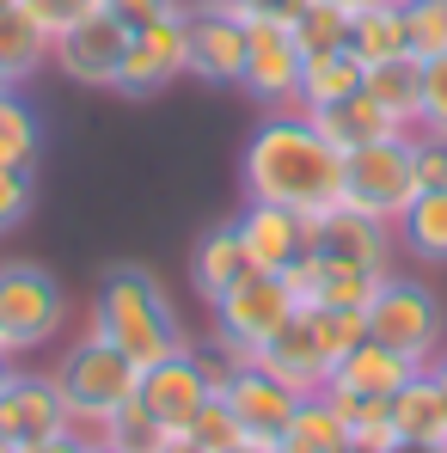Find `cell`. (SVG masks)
<instances>
[{"label":"cell","mask_w":447,"mask_h":453,"mask_svg":"<svg viewBox=\"0 0 447 453\" xmlns=\"http://www.w3.org/2000/svg\"><path fill=\"white\" fill-rule=\"evenodd\" d=\"M239 184L251 203H282L312 221L343 203V153L319 135L306 111H264L239 159Z\"/></svg>","instance_id":"cell-1"},{"label":"cell","mask_w":447,"mask_h":453,"mask_svg":"<svg viewBox=\"0 0 447 453\" xmlns=\"http://www.w3.org/2000/svg\"><path fill=\"white\" fill-rule=\"evenodd\" d=\"M86 331L104 337L111 349H123L142 374L159 368V362H172V356H184V349H197V337L178 319L166 282L153 270H142V264H117V270L98 276L92 306H86Z\"/></svg>","instance_id":"cell-2"},{"label":"cell","mask_w":447,"mask_h":453,"mask_svg":"<svg viewBox=\"0 0 447 453\" xmlns=\"http://www.w3.org/2000/svg\"><path fill=\"white\" fill-rule=\"evenodd\" d=\"M289 312H295V295H289L282 276L245 270L221 301H209V356H215L221 368L258 362V349L289 325Z\"/></svg>","instance_id":"cell-3"},{"label":"cell","mask_w":447,"mask_h":453,"mask_svg":"<svg viewBox=\"0 0 447 453\" xmlns=\"http://www.w3.org/2000/svg\"><path fill=\"white\" fill-rule=\"evenodd\" d=\"M56 380H62V392H68L74 435H80V441H104V417H111L117 404L135 398L142 368H135L123 349H111L104 337L86 331V337H74V343L56 356Z\"/></svg>","instance_id":"cell-4"},{"label":"cell","mask_w":447,"mask_h":453,"mask_svg":"<svg viewBox=\"0 0 447 453\" xmlns=\"http://www.w3.org/2000/svg\"><path fill=\"white\" fill-rule=\"evenodd\" d=\"M362 312H368V337L374 343L405 349L417 368H429V362L447 349V301L423 282V276L392 270V276L374 288V301L362 306Z\"/></svg>","instance_id":"cell-5"},{"label":"cell","mask_w":447,"mask_h":453,"mask_svg":"<svg viewBox=\"0 0 447 453\" xmlns=\"http://www.w3.org/2000/svg\"><path fill=\"white\" fill-rule=\"evenodd\" d=\"M62 331H68L62 282L31 257H0V343H6V356L50 349Z\"/></svg>","instance_id":"cell-6"},{"label":"cell","mask_w":447,"mask_h":453,"mask_svg":"<svg viewBox=\"0 0 447 453\" xmlns=\"http://www.w3.org/2000/svg\"><path fill=\"white\" fill-rule=\"evenodd\" d=\"M343 203L374 221H392L417 203V165H411V135L374 142V148L343 153Z\"/></svg>","instance_id":"cell-7"},{"label":"cell","mask_w":447,"mask_h":453,"mask_svg":"<svg viewBox=\"0 0 447 453\" xmlns=\"http://www.w3.org/2000/svg\"><path fill=\"white\" fill-rule=\"evenodd\" d=\"M123 50H129V25H123L111 6H98V12H86L80 25H68V31L56 37L50 62H56V74L68 80V86H86V92H117Z\"/></svg>","instance_id":"cell-8"},{"label":"cell","mask_w":447,"mask_h":453,"mask_svg":"<svg viewBox=\"0 0 447 453\" xmlns=\"http://www.w3.org/2000/svg\"><path fill=\"white\" fill-rule=\"evenodd\" d=\"M0 435L6 448H37V441H56V435H74V411H68V392L56 368L37 374V368H12L6 392H0Z\"/></svg>","instance_id":"cell-9"},{"label":"cell","mask_w":447,"mask_h":453,"mask_svg":"<svg viewBox=\"0 0 447 453\" xmlns=\"http://www.w3.org/2000/svg\"><path fill=\"white\" fill-rule=\"evenodd\" d=\"M306 251H319L331 264H356L368 276H392L398 270V226L337 203V209H325V215L306 221Z\"/></svg>","instance_id":"cell-10"},{"label":"cell","mask_w":447,"mask_h":453,"mask_svg":"<svg viewBox=\"0 0 447 453\" xmlns=\"http://www.w3.org/2000/svg\"><path fill=\"white\" fill-rule=\"evenodd\" d=\"M203 356H209V349H203ZM209 374H215V392L227 398V411L239 417V429H245L251 441L276 448V435L289 429V417H295L300 392H289V386L270 374L264 362H245V368H221V362L209 356Z\"/></svg>","instance_id":"cell-11"},{"label":"cell","mask_w":447,"mask_h":453,"mask_svg":"<svg viewBox=\"0 0 447 453\" xmlns=\"http://www.w3.org/2000/svg\"><path fill=\"white\" fill-rule=\"evenodd\" d=\"M300 74H306V62L295 50V31L251 19L245 25V80H239V92L264 111H300Z\"/></svg>","instance_id":"cell-12"},{"label":"cell","mask_w":447,"mask_h":453,"mask_svg":"<svg viewBox=\"0 0 447 453\" xmlns=\"http://www.w3.org/2000/svg\"><path fill=\"white\" fill-rule=\"evenodd\" d=\"M135 398L153 411V423H159L166 435H184V429L197 423V411L215 398L209 356H203V349H184V356H172V362L148 368V374H142V386H135Z\"/></svg>","instance_id":"cell-13"},{"label":"cell","mask_w":447,"mask_h":453,"mask_svg":"<svg viewBox=\"0 0 447 453\" xmlns=\"http://www.w3.org/2000/svg\"><path fill=\"white\" fill-rule=\"evenodd\" d=\"M184 19H190V12H184ZM184 19H159V25L129 31L123 74H117V92H123V98H153V92H166L172 80L190 74V37H184Z\"/></svg>","instance_id":"cell-14"},{"label":"cell","mask_w":447,"mask_h":453,"mask_svg":"<svg viewBox=\"0 0 447 453\" xmlns=\"http://www.w3.org/2000/svg\"><path fill=\"white\" fill-rule=\"evenodd\" d=\"M184 37H190V80H203V86L245 80V19L215 12V6H190Z\"/></svg>","instance_id":"cell-15"},{"label":"cell","mask_w":447,"mask_h":453,"mask_svg":"<svg viewBox=\"0 0 447 453\" xmlns=\"http://www.w3.org/2000/svg\"><path fill=\"white\" fill-rule=\"evenodd\" d=\"M233 233H239L251 270H270V276H282L289 264H300V251H306V215L282 209V203H251L245 196V209L233 215Z\"/></svg>","instance_id":"cell-16"},{"label":"cell","mask_w":447,"mask_h":453,"mask_svg":"<svg viewBox=\"0 0 447 453\" xmlns=\"http://www.w3.org/2000/svg\"><path fill=\"white\" fill-rule=\"evenodd\" d=\"M417 374V362L405 356V349H392V343H374L362 337L337 368L325 380V392L331 398H362V404H386V398H398V386Z\"/></svg>","instance_id":"cell-17"},{"label":"cell","mask_w":447,"mask_h":453,"mask_svg":"<svg viewBox=\"0 0 447 453\" xmlns=\"http://www.w3.org/2000/svg\"><path fill=\"white\" fill-rule=\"evenodd\" d=\"M282 282H289L295 306H331V312H350V306H368L374 288H380L386 276H368V270H356V264H331V257H319V251H300V264L282 270Z\"/></svg>","instance_id":"cell-18"},{"label":"cell","mask_w":447,"mask_h":453,"mask_svg":"<svg viewBox=\"0 0 447 453\" xmlns=\"http://www.w3.org/2000/svg\"><path fill=\"white\" fill-rule=\"evenodd\" d=\"M386 404H392V423H398L405 448H447V392L429 368H417L398 386V398H386Z\"/></svg>","instance_id":"cell-19"},{"label":"cell","mask_w":447,"mask_h":453,"mask_svg":"<svg viewBox=\"0 0 447 453\" xmlns=\"http://www.w3.org/2000/svg\"><path fill=\"white\" fill-rule=\"evenodd\" d=\"M245 270H251V257H245V245H239L233 221H215L209 233L190 239V288H197L203 301H221Z\"/></svg>","instance_id":"cell-20"},{"label":"cell","mask_w":447,"mask_h":453,"mask_svg":"<svg viewBox=\"0 0 447 453\" xmlns=\"http://www.w3.org/2000/svg\"><path fill=\"white\" fill-rule=\"evenodd\" d=\"M306 117L319 123V135H325L337 153H356V148H374V142L405 135V129L374 104L368 92H356V98H343V104H319V111H306Z\"/></svg>","instance_id":"cell-21"},{"label":"cell","mask_w":447,"mask_h":453,"mask_svg":"<svg viewBox=\"0 0 447 453\" xmlns=\"http://www.w3.org/2000/svg\"><path fill=\"white\" fill-rule=\"evenodd\" d=\"M362 92H368L374 104L405 129V135H417V104H423V56H392V62H374L368 80H362Z\"/></svg>","instance_id":"cell-22"},{"label":"cell","mask_w":447,"mask_h":453,"mask_svg":"<svg viewBox=\"0 0 447 453\" xmlns=\"http://www.w3.org/2000/svg\"><path fill=\"white\" fill-rule=\"evenodd\" d=\"M50 50H56V37H50L25 6H6V12H0V74L12 80V86L43 74V68H50Z\"/></svg>","instance_id":"cell-23"},{"label":"cell","mask_w":447,"mask_h":453,"mask_svg":"<svg viewBox=\"0 0 447 453\" xmlns=\"http://www.w3.org/2000/svg\"><path fill=\"white\" fill-rule=\"evenodd\" d=\"M276 453H356V448H350V423L319 392V398H300L295 404L289 429L276 435Z\"/></svg>","instance_id":"cell-24"},{"label":"cell","mask_w":447,"mask_h":453,"mask_svg":"<svg viewBox=\"0 0 447 453\" xmlns=\"http://www.w3.org/2000/svg\"><path fill=\"white\" fill-rule=\"evenodd\" d=\"M398 251L417 264H447V190H417L398 215Z\"/></svg>","instance_id":"cell-25"},{"label":"cell","mask_w":447,"mask_h":453,"mask_svg":"<svg viewBox=\"0 0 447 453\" xmlns=\"http://www.w3.org/2000/svg\"><path fill=\"white\" fill-rule=\"evenodd\" d=\"M350 50L362 56V62H392V56H417L411 50V25H405V6L392 0V6H368V12H356L350 19Z\"/></svg>","instance_id":"cell-26"},{"label":"cell","mask_w":447,"mask_h":453,"mask_svg":"<svg viewBox=\"0 0 447 453\" xmlns=\"http://www.w3.org/2000/svg\"><path fill=\"white\" fill-rule=\"evenodd\" d=\"M362 80H368V62H362L356 50H337V56H325V62H306V74H300V111L343 104V98L362 92Z\"/></svg>","instance_id":"cell-27"},{"label":"cell","mask_w":447,"mask_h":453,"mask_svg":"<svg viewBox=\"0 0 447 453\" xmlns=\"http://www.w3.org/2000/svg\"><path fill=\"white\" fill-rule=\"evenodd\" d=\"M350 19H356V12L337 6V0H306L300 19L289 25L300 62H325V56H337V50H350Z\"/></svg>","instance_id":"cell-28"},{"label":"cell","mask_w":447,"mask_h":453,"mask_svg":"<svg viewBox=\"0 0 447 453\" xmlns=\"http://www.w3.org/2000/svg\"><path fill=\"white\" fill-rule=\"evenodd\" d=\"M37 153H43V123L37 111L6 92L0 98V172H37Z\"/></svg>","instance_id":"cell-29"},{"label":"cell","mask_w":447,"mask_h":453,"mask_svg":"<svg viewBox=\"0 0 447 453\" xmlns=\"http://www.w3.org/2000/svg\"><path fill=\"white\" fill-rule=\"evenodd\" d=\"M104 441L123 448V453H159L172 435L153 423V411L142 404V398H129V404H117V411L104 417Z\"/></svg>","instance_id":"cell-30"},{"label":"cell","mask_w":447,"mask_h":453,"mask_svg":"<svg viewBox=\"0 0 447 453\" xmlns=\"http://www.w3.org/2000/svg\"><path fill=\"white\" fill-rule=\"evenodd\" d=\"M184 441H190V448H197V453H239V448H245V441H251V435L239 429V417L227 411V398H221V392H215V398H209V404L197 411V423L184 429Z\"/></svg>","instance_id":"cell-31"},{"label":"cell","mask_w":447,"mask_h":453,"mask_svg":"<svg viewBox=\"0 0 447 453\" xmlns=\"http://www.w3.org/2000/svg\"><path fill=\"white\" fill-rule=\"evenodd\" d=\"M417 135L447 142V50L423 56V104H417Z\"/></svg>","instance_id":"cell-32"},{"label":"cell","mask_w":447,"mask_h":453,"mask_svg":"<svg viewBox=\"0 0 447 453\" xmlns=\"http://www.w3.org/2000/svg\"><path fill=\"white\" fill-rule=\"evenodd\" d=\"M405 25H411V50L417 56H442L447 50V0H398Z\"/></svg>","instance_id":"cell-33"},{"label":"cell","mask_w":447,"mask_h":453,"mask_svg":"<svg viewBox=\"0 0 447 453\" xmlns=\"http://www.w3.org/2000/svg\"><path fill=\"white\" fill-rule=\"evenodd\" d=\"M37 209V172H0V239L19 233Z\"/></svg>","instance_id":"cell-34"},{"label":"cell","mask_w":447,"mask_h":453,"mask_svg":"<svg viewBox=\"0 0 447 453\" xmlns=\"http://www.w3.org/2000/svg\"><path fill=\"white\" fill-rule=\"evenodd\" d=\"M350 448L356 453H398V423H392V404H368L356 423H350Z\"/></svg>","instance_id":"cell-35"},{"label":"cell","mask_w":447,"mask_h":453,"mask_svg":"<svg viewBox=\"0 0 447 453\" xmlns=\"http://www.w3.org/2000/svg\"><path fill=\"white\" fill-rule=\"evenodd\" d=\"M19 6H25V12H31V19L50 31V37H62L68 25H80L86 12H98L104 0H19Z\"/></svg>","instance_id":"cell-36"},{"label":"cell","mask_w":447,"mask_h":453,"mask_svg":"<svg viewBox=\"0 0 447 453\" xmlns=\"http://www.w3.org/2000/svg\"><path fill=\"white\" fill-rule=\"evenodd\" d=\"M411 165H417V190H447V142L411 135Z\"/></svg>","instance_id":"cell-37"},{"label":"cell","mask_w":447,"mask_h":453,"mask_svg":"<svg viewBox=\"0 0 447 453\" xmlns=\"http://www.w3.org/2000/svg\"><path fill=\"white\" fill-rule=\"evenodd\" d=\"M129 31H142V25H159V19H184L190 12V0H104Z\"/></svg>","instance_id":"cell-38"},{"label":"cell","mask_w":447,"mask_h":453,"mask_svg":"<svg viewBox=\"0 0 447 453\" xmlns=\"http://www.w3.org/2000/svg\"><path fill=\"white\" fill-rule=\"evenodd\" d=\"M300 6H306V0H245L239 19H245V25H251V19H264V25H295Z\"/></svg>","instance_id":"cell-39"},{"label":"cell","mask_w":447,"mask_h":453,"mask_svg":"<svg viewBox=\"0 0 447 453\" xmlns=\"http://www.w3.org/2000/svg\"><path fill=\"white\" fill-rule=\"evenodd\" d=\"M92 441H80V435H56V441H37V448H19V453H86Z\"/></svg>","instance_id":"cell-40"},{"label":"cell","mask_w":447,"mask_h":453,"mask_svg":"<svg viewBox=\"0 0 447 453\" xmlns=\"http://www.w3.org/2000/svg\"><path fill=\"white\" fill-rule=\"evenodd\" d=\"M190 6H215V12H233V19H239V6H245V0H190Z\"/></svg>","instance_id":"cell-41"},{"label":"cell","mask_w":447,"mask_h":453,"mask_svg":"<svg viewBox=\"0 0 447 453\" xmlns=\"http://www.w3.org/2000/svg\"><path fill=\"white\" fill-rule=\"evenodd\" d=\"M337 6H350V12H368V6H392V0H337Z\"/></svg>","instance_id":"cell-42"},{"label":"cell","mask_w":447,"mask_h":453,"mask_svg":"<svg viewBox=\"0 0 447 453\" xmlns=\"http://www.w3.org/2000/svg\"><path fill=\"white\" fill-rule=\"evenodd\" d=\"M429 374L442 380V392H447V349H442V356H435V362H429Z\"/></svg>","instance_id":"cell-43"},{"label":"cell","mask_w":447,"mask_h":453,"mask_svg":"<svg viewBox=\"0 0 447 453\" xmlns=\"http://www.w3.org/2000/svg\"><path fill=\"white\" fill-rule=\"evenodd\" d=\"M159 453H197V448H190L184 435H172V441H166V448H159Z\"/></svg>","instance_id":"cell-44"},{"label":"cell","mask_w":447,"mask_h":453,"mask_svg":"<svg viewBox=\"0 0 447 453\" xmlns=\"http://www.w3.org/2000/svg\"><path fill=\"white\" fill-rule=\"evenodd\" d=\"M6 380H12V356H0V392H6Z\"/></svg>","instance_id":"cell-45"},{"label":"cell","mask_w":447,"mask_h":453,"mask_svg":"<svg viewBox=\"0 0 447 453\" xmlns=\"http://www.w3.org/2000/svg\"><path fill=\"white\" fill-rule=\"evenodd\" d=\"M86 453H123V448H111V441H92V448H86Z\"/></svg>","instance_id":"cell-46"},{"label":"cell","mask_w":447,"mask_h":453,"mask_svg":"<svg viewBox=\"0 0 447 453\" xmlns=\"http://www.w3.org/2000/svg\"><path fill=\"white\" fill-rule=\"evenodd\" d=\"M239 453H276V448H264V441H245V448H239Z\"/></svg>","instance_id":"cell-47"},{"label":"cell","mask_w":447,"mask_h":453,"mask_svg":"<svg viewBox=\"0 0 447 453\" xmlns=\"http://www.w3.org/2000/svg\"><path fill=\"white\" fill-rule=\"evenodd\" d=\"M6 92H19V86H12V80H6V74H0V98H6Z\"/></svg>","instance_id":"cell-48"},{"label":"cell","mask_w":447,"mask_h":453,"mask_svg":"<svg viewBox=\"0 0 447 453\" xmlns=\"http://www.w3.org/2000/svg\"><path fill=\"white\" fill-rule=\"evenodd\" d=\"M398 453H447V448H398Z\"/></svg>","instance_id":"cell-49"},{"label":"cell","mask_w":447,"mask_h":453,"mask_svg":"<svg viewBox=\"0 0 447 453\" xmlns=\"http://www.w3.org/2000/svg\"><path fill=\"white\" fill-rule=\"evenodd\" d=\"M6 6H19V0H0V12H6Z\"/></svg>","instance_id":"cell-50"},{"label":"cell","mask_w":447,"mask_h":453,"mask_svg":"<svg viewBox=\"0 0 447 453\" xmlns=\"http://www.w3.org/2000/svg\"><path fill=\"white\" fill-rule=\"evenodd\" d=\"M0 453H12V448H6V435H0Z\"/></svg>","instance_id":"cell-51"},{"label":"cell","mask_w":447,"mask_h":453,"mask_svg":"<svg viewBox=\"0 0 447 453\" xmlns=\"http://www.w3.org/2000/svg\"><path fill=\"white\" fill-rule=\"evenodd\" d=\"M0 356H6V343H0Z\"/></svg>","instance_id":"cell-52"}]
</instances>
